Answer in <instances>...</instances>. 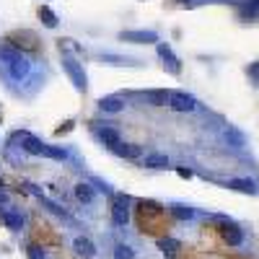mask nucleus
I'll return each instance as SVG.
<instances>
[{
	"instance_id": "13",
	"label": "nucleus",
	"mask_w": 259,
	"mask_h": 259,
	"mask_svg": "<svg viewBox=\"0 0 259 259\" xmlns=\"http://www.w3.org/2000/svg\"><path fill=\"white\" fill-rule=\"evenodd\" d=\"M0 218H3L6 228H11V231H21V228H24V218H21L18 212H13V210H3V212H0Z\"/></svg>"
},
{
	"instance_id": "23",
	"label": "nucleus",
	"mask_w": 259,
	"mask_h": 259,
	"mask_svg": "<svg viewBox=\"0 0 259 259\" xmlns=\"http://www.w3.org/2000/svg\"><path fill=\"white\" fill-rule=\"evenodd\" d=\"M0 57L6 60V65H13V62L21 57V52H18V50H13V47H0Z\"/></svg>"
},
{
	"instance_id": "14",
	"label": "nucleus",
	"mask_w": 259,
	"mask_h": 259,
	"mask_svg": "<svg viewBox=\"0 0 259 259\" xmlns=\"http://www.w3.org/2000/svg\"><path fill=\"white\" fill-rule=\"evenodd\" d=\"M99 138H101V143H104V145H109L112 150H114L117 145H122V140H119V133H117V130H112V127H104L101 133H99Z\"/></svg>"
},
{
	"instance_id": "6",
	"label": "nucleus",
	"mask_w": 259,
	"mask_h": 259,
	"mask_svg": "<svg viewBox=\"0 0 259 259\" xmlns=\"http://www.w3.org/2000/svg\"><path fill=\"white\" fill-rule=\"evenodd\" d=\"M29 70H31V62H29L24 55H21L13 65H8V73H11L13 80H24V78L29 75Z\"/></svg>"
},
{
	"instance_id": "22",
	"label": "nucleus",
	"mask_w": 259,
	"mask_h": 259,
	"mask_svg": "<svg viewBox=\"0 0 259 259\" xmlns=\"http://www.w3.org/2000/svg\"><path fill=\"white\" fill-rule=\"evenodd\" d=\"M45 156L55 158V161H65V158H68V153H65L62 148H55V145H45Z\"/></svg>"
},
{
	"instance_id": "1",
	"label": "nucleus",
	"mask_w": 259,
	"mask_h": 259,
	"mask_svg": "<svg viewBox=\"0 0 259 259\" xmlns=\"http://www.w3.org/2000/svg\"><path fill=\"white\" fill-rule=\"evenodd\" d=\"M62 68H65V73L73 78L75 89H78V91H85V85H89V83H85V73H83L80 65H78L73 57H65V60H62Z\"/></svg>"
},
{
	"instance_id": "3",
	"label": "nucleus",
	"mask_w": 259,
	"mask_h": 259,
	"mask_svg": "<svg viewBox=\"0 0 259 259\" xmlns=\"http://www.w3.org/2000/svg\"><path fill=\"white\" fill-rule=\"evenodd\" d=\"M112 221H114V226H127V221H130V207H127L124 194H119L112 205Z\"/></svg>"
},
{
	"instance_id": "5",
	"label": "nucleus",
	"mask_w": 259,
	"mask_h": 259,
	"mask_svg": "<svg viewBox=\"0 0 259 259\" xmlns=\"http://www.w3.org/2000/svg\"><path fill=\"white\" fill-rule=\"evenodd\" d=\"M158 55H161V60H163V65L168 68V73H174V75H179V70H182V65H179V57L171 52V47L168 45H158Z\"/></svg>"
},
{
	"instance_id": "26",
	"label": "nucleus",
	"mask_w": 259,
	"mask_h": 259,
	"mask_svg": "<svg viewBox=\"0 0 259 259\" xmlns=\"http://www.w3.org/2000/svg\"><path fill=\"white\" fill-rule=\"evenodd\" d=\"M29 259H47V254H45V249H41V246L31 244L29 246Z\"/></svg>"
},
{
	"instance_id": "21",
	"label": "nucleus",
	"mask_w": 259,
	"mask_h": 259,
	"mask_svg": "<svg viewBox=\"0 0 259 259\" xmlns=\"http://www.w3.org/2000/svg\"><path fill=\"white\" fill-rule=\"evenodd\" d=\"M39 18L45 21V26H50V29H55V26H57V16H55L47 6H41V8H39Z\"/></svg>"
},
{
	"instance_id": "18",
	"label": "nucleus",
	"mask_w": 259,
	"mask_h": 259,
	"mask_svg": "<svg viewBox=\"0 0 259 259\" xmlns=\"http://www.w3.org/2000/svg\"><path fill=\"white\" fill-rule=\"evenodd\" d=\"M75 197L80 200V202H91L94 200V189H91V184H75Z\"/></svg>"
},
{
	"instance_id": "9",
	"label": "nucleus",
	"mask_w": 259,
	"mask_h": 259,
	"mask_svg": "<svg viewBox=\"0 0 259 259\" xmlns=\"http://www.w3.org/2000/svg\"><path fill=\"white\" fill-rule=\"evenodd\" d=\"M21 143H24V150H26V153H34V156H45V143H41V140H36L34 135L24 133V135H21Z\"/></svg>"
},
{
	"instance_id": "4",
	"label": "nucleus",
	"mask_w": 259,
	"mask_h": 259,
	"mask_svg": "<svg viewBox=\"0 0 259 259\" xmlns=\"http://www.w3.org/2000/svg\"><path fill=\"white\" fill-rule=\"evenodd\" d=\"M119 39L122 41H135V45H153V41H158V34L156 31H122Z\"/></svg>"
},
{
	"instance_id": "27",
	"label": "nucleus",
	"mask_w": 259,
	"mask_h": 259,
	"mask_svg": "<svg viewBox=\"0 0 259 259\" xmlns=\"http://www.w3.org/2000/svg\"><path fill=\"white\" fill-rule=\"evenodd\" d=\"M249 75H251L254 83H259V60H256L254 65H249Z\"/></svg>"
},
{
	"instance_id": "29",
	"label": "nucleus",
	"mask_w": 259,
	"mask_h": 259,
	"mask_svg": "<svg viewBox=\"0 0 259 259\" xmlns=\"http://www.w3.org/2000/svg\"><path fill=\"white\" fill-rule=\"evenodd\" d=\"M179 3H187V0H179Z\"/></svg>"
},
{
	"instance_id": "28",
	"label": "nucleus",
	"mask_w": 259,
	"mask_h": 259,
	"mask_svg": "<svg viewBox=\"0 0 259 259\" xmlns=\"http://www.w3.org/2000/svg\"><path fill=\"white\" fill-rule=\"evenodd\" d=\"M0 202H8V194H6L3 189H0Z\"/></svg>"
},
{
	"instance_id": "10",
	"label": "nucleus",
	"mask_w": 259,
	"mask_h": 259,
	"mask_svg": "<svg viewBox=\"0 0 259 259\" xmlns=\"http://www.w3.org/2000/svg\"><path fill=\"white\" fill-rule=\"evenodd\" d=\"M114 153H117V156H122V158L135 161V158H140V156H143V148H140V145H135V143H122V145H117V148H114Z\"/></svg>"
},
{
	"instance_id": "15",
	"label": "nucleus",
	"mask_w": 259,
	"mask_h": 259,
	"mask_svg": "<svg viewBox=\"0 0 259 259\" xmlns=\"http://www.w3.org/2000/svg\"><path fill=\"white\" fill-rule=\"evenodd\" d=\"M228 187L236 189V192H244V194H256V184L251 179H231Z\"/></svg>"
},
{
	"instance_id": "12",
	"label": "nucleus",
	"mask_w": 259,
	"mask_h": 259,
	"mask_svg": "<svg viewBox=\"0 0 259 259\" xmlns=\"http://www.w3.org/2000/svg\"><path fill=\"white\" fill-rule=\"evenodd\" d=\"M223 138H226V143H228L231 148H244V145H246L244 133H239L236 127H226V130H223Z\"/></svg>"
},
{
	"instance_id": "19",
	"label": "nucleus",
	"mask_w": 259,
	"mask_h": 259,
	"mask_svg": "<svg viewBox=\"0 0 259 259\" xmlns=\"http://www.w3.org/2000/svg\"><path fill=\"white\" fill-rule=\"evenodd\" d=\"M179 246H182V244H179L177 239H161V241H158V249H161L163 254H168V256H174V254L179 251Z\"/></svg>"
},
{
	"instance_id": "24",
	"label": "nucleus",
	"mask_w": 259,
	"mask_h": 259,
	"mask_svg": "<svg viewBox=\"0 0 259 259\" xmlns=\"http://www.w3.org/2000/svg\"><path fill=\"white\" fill-rule=\"evenodd\" d=\"M114 259H135V251L130 249L127 244H119V246L114 249Z\"/></svg>"
},
{
	"instance_id": "11",
	"label": "nucleus",
	"mask_w": 259,
	"mask_h": 259,
	"mask_svg": "<svg viewBox=\"0 0 259 259\" xmlns=\"http://www.w3.org/2000/svg\"><path fill=\"white\" fill-rule=\"evenodd\" d=\"M73 246H75V251H78V254L89 256V259H91V256H96V251H99V249H96V244H94L91 239H85V236H78V239L73 241Z\"/></svg>"
},
{
	"instance_id": "20",
	"label": "nucleus",
	"mask_w": 259,
	"mask_h": 259,
	"mask_svg": "<svg viewBox=\"0 0 259 259\" xmlns=\"http://www.w3.org/2000/svg\"><path fill=\"white\" fill-rule=\"evenodd\" d=\"M171 212H174V218H179V221H192L194 218V210L187 207V205H174Z\"/></svg>"
},
{
	"instance_id": "16",
	"label": "nucleus",
	"mask_w": 259,
	"mask_h": 259,
	"mask_svg": "<svg viewBox=\"0 0 259 259\" xmlns=\"http://www.w3.org/2000/svg\"><path fill=\"white\" fill-rule=\"evenodd\" d=\"M145 166L148 168H166L168 166V158L163 153H148L145 156Z\"/></svg>"
},
{
	"instance_id": "8",
	"label": "nucleus",
	"mask_w": 259,
	"mask_h": 259,
	"mask_svg": "<svg viewBox=\"0 0 259 259\" xmlns=\"http://www.w3.org/2000/svg\"><path fill=\"white\" fill-rule=\"evenodd\" d=\"M223 239H226L228 246H241V244H244V231H241L239 226L231 223V226L223 228Z\"/></svg>"
},
{
	"instance_id": "17",
	"label": "nucleus",
	"mask_w": 259,
	"mask_h": 259,
	"mask_svg": "<svg viewBox=\"0 0 259 259\" xmlns=\"http://www.w3.org/2000/svg\"><path fill=\"white\" fill-rule=\"evenodd\" d=\"M168 99H171V91H148V101L153 104V106H166L168 104Z\"/></svg>"
},
{
	"instance_id": "25",
	"label": "nucleus",
	"mask_w": 259,
	"mask_h": 259,
	"mask_svg": "<svg viewBox=\"0 0 259 259\" xmlns=\"http://www.w3.org/2000/svg\"><path fill=\"white\" fill-rule=\"evenodd\" d=\"M140 210H143V212L148 210V212H153V215H158V212H161V205H158V202H150V200H148V202L143 200V202H140Z\"/></svg>"
},
{
	"instance_id": "2",
	"label": "nucleus",
	"mask_w": 259,
	"mask_h": 259,
	"mask_svg": "<svg viewBox=\"0 0 259 259\" xmlns=\"http://www.w3.org/2000/svg\"><path fill=\"white\" fill-rule=\"evenodd\" d=\"M168 106H171L174 112H192L194 106H197V101H194V96H189V94H184V91H171Z\"/></svg>"
},
{
	"instance_id": "7",
	"label": "nucleus",
	"mask_w": 259,
	"mask_h": 259,
	"mask_svg": "<svg viewBox=\"0 0 259 259\" xmlns=\"http://www.w3.org/2000/svg\"><path fill=\"white\" fill-rule=\"evenodd\" d=\"M99 109L109 112V114H117V112L124 109V101L119 96H104V99H99Z\"/></svg>"
}]
</instances>
